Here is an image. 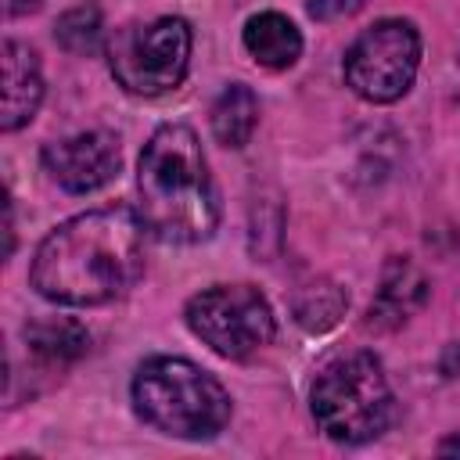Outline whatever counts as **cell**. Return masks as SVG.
Wrapping results in <instances>:
<instances>
[{
	"mask_svg": "<svg viewBox=\"0 0 460 460\" xmlns=\"http://www.w3.org/2000/svg\"><path fill=\"white\" fill-rule=\"evenodd\" d=\"M420 65V32L406 18H381L345 50L341 72L356 97L370 104L399 101Z\"/></svg>",
	"mask_w": 460,
	"mask_h": 460,
	"instance_id": "7",
	"label": "cell"
},
{
	"mask_svg": "<svg viewBox=\"0 0 460 460\" xmlns=\"http://www.w3.org/2000/svg\"><path fill=\"white\" fill-rule=\"evenodd\" d=\"M187 327L223 359H248L277 334L270 302L252 284H212L183 309Z\"/></svg>",
	"mask_w": 460,
	"mask_h": 460,
	"instance_id": "6",
	"label": "cell"
},
{
	"mask_svg": "<svg viewBox=\"0 0 460 460\" xmlns=\"http://www.w3.org/2000/svg\"><path fill=\"white\" fill-rule=\"evenodd\" d=\"M25 349L29 356L47 367V370H61L68 363H75L86 349H90V334L83 323L75 320H61V316H43L25 323Z\"/></svg>",
	"mask_w": 460,
	"mask_h": 460,
	"instance_id": "11",
	"label": "cell"
},
{
	"mask_svg": "<svg viewBox=\"0 0 460 460\" xmlns=\"http://www.w3.org/2000/svg\"><path fill=\"white\" fill-rule=\"evenodd\" d=\"M244 47L262 68H291L302 54V32L280 11H262L244 22Z\"/></svg>",
	"mask_w": 460,
	"mask_h": 460,
	"instance_id": "12",
	"label": "cell"
},
{
	"mask_svg": "<svg viewBox=\"0 0 460 460\" xmlns=\"http://www.w3.org/2000/svg\"><path fill=\"white\" fill-rule=\"evenodd\" d=\"M133 406L144 424L187 442L216 438L234 410L226 388L208 370L180 356H151L137 367Z\"/></svg>",
	"mask_w": 460,
	"mask_h": 460,
	"instance_id": "3",
	"label": "cell"
},
{
	"mask_svg": "<svg viewBox=\"0 0 460 460\" xmlns=\"http://www.w3.org/2000/svg\"><path fill=\"white\" fill-rule=\"evenodd\" d=\"M438 453H442V456H460V431L449 435L446 442H438Z\"/></svg>",
	"mask_w": 460,
	"mask_h": 460,
	"instance_id": "18",
	"label": "cell"
},
{
	"mask_svg": "<svg viewBox=\"0 0 460 460\" xmlns=\"http://www.w3.org/2000/svg\"><path fill=\"white\" fill-rule=\"evenodd\" d=\"M259 126V101L244 83H230L212 104V133L223 147H244Z\"/></svg>",
	"mask_w": 460,
	"mask_h": 460,
	"instance_id": "13",
	"label": "cell"
},
{
	"mask_svg": "<svg viewBox=\"0 0 460 460\" xmlns=\"http://www.w3.org/2000/svg\"><path fill=\"white\" fill-rule=\"evenodd\" d=\"M0 72H4V101H0V129L14 133L18 126H25L40 101H43V75H40V58L36 50H29L18 40L4 43V58H0Z\"/></svg>",
	"mask_w": 460,
	"mask_h": 460,
	"instance_id": "9",
	"label": "cell"
},
{
	"mask_svg": "<svg viewBox=\"0 0 460 460\" xmlns=\"http://www.w3.org/2000/svg\"><path fill=\"white\" fill-rule=\"evenodd\" d=\"M144 219L126 205L79 212L50 230L29 266V284L58 305H104L144 277Z\"/></svg>",
	"mask_w": 460,
	"mask_h": 460,
	"instance_id": "1",
	"label": "cell"
},
{
	"mask_svg": "<svg viewBox=\"0 0 460 460\" xmlns=\"http://www.w3.org/2000/svg\"><path fill=\"white\" fill-rule=\"evenodd\" d=\"M43 0H4V11L14 18V14H29V11H36Z\"/></svg>",
	"mask_w": 460,
	"mask_h": 460,
	"instance_id": "17",
	"label": "cell"
},
{
	"mask_svg": "<svg viewBox=\"0 0 460 460\" xmlns=\"http://www.w3.org/2000/svg\"><path fill=\"white\" fill-rule=\"evenodd\" d=\"M137 212L169 244H201L219 226V198L208 158L190 126L169 122L151 133L137 165Z\"/></svg>",
	"mask_w": 460,
	"mask_h": 460,
	"instance_id": "2",
	"label": "cell"
},
{
	"mask_svg": "<svg viewBox=\"0 0 460 460\" xmlns=\"http://www.w3.org/2000/svg\"><path fill=\"white\" fill-rule=\"evenodd\" d=\"M428 298V280L424 273L410 262V259H392L381 273V288L370 302V313H367V323L370 327H381V331H392L399 323H406Z\"/></svg>",
	"mask_w": 460,
	"mask_h": 460,
	"instance_id": "10",
	"label": "cell"
},
{
	"mask_svg": "<svg viewBox=\"0 0 460 460\" xmlns=\"http://www.w3.org/2000/svg\"><path fill=\"white\" fill-rule=\"evenodd\" d=\"M54 40H58L68 54H75V58L101 50V47H104V22H101V11H97L93 4H83V7L65 11V14L58 18V25H54Z\"/></svg>",
	"mask_w": 460,
	"mask_h": 460,
	"instance_id": "14",
	"label": "cell"
},
{
	"mask_svg": "<svg viewBox=\"0 0 460 460\" xmlns=\"http://www.w3.org/2000/svg\"><path fill=\"white\" fill-rule=\"evenodd\" d=\"M345 305H349V298L341 295L338 284L316 280V284L302 288V295L295 298V316H298V323L305 331H327V327H334L341 320Z\"/></svg>",
	"mask_w": 460,
	"mask_h": 460,
	"instance_id": "15",
	"label": "cell"
},
{
	"mask_svg": "<svg viewBox=\"0 0 460 460\" xmlns=\"http://www.w3.org/2000/svg\"><path fill=\"white\" fill-rule=\"evenodd\" d=\"M363 4H367V0H305L309 14H313L316 22H338V18H349V14H356Z\"/></svg>",
	"mask_w": 460,
	"mask_h": 460,
	"instance_id": "16",
	"label": "cell"
},
{
	"mask_svg": "<svg viewBox=\"0 0 460 460\" xmlns=\"http://www.w3.org/2000/svg\"><path fill=\"white\" fill-rule=\"evenodd\" d=\"M190 25L176 14L122 25L104 54L115 83L133 97H162L176 90L190 68Z\"/></svg>",
	"mask_w": 460,
	"mask_h": 460,
	"instance_id": "5",
	"label": "cell"
},
{
	"mask_svg": "<svg viewBox=\"0 0 460 460\" xmlns=\"http://www.w3.org/2000/svg\"><path fill=\"white\" fill-rule=\"evenodd\" d=\"M119 165H122V147H119V137L108 129L75 133L43 147L47 176L68 194L101 190L119 176Z\"/></svg>",
	"mask_w": 460,
	"mask_h": 460,
	"instance_id": "8",
	"label": "cell"
},
{
	"mask_svg": "<svg viewBox=\"0 0 460 460\" xmlns=\"http://www.w3.org/2000/svg\"><path fill=\"white\" fill-rule=\"evenodd\" d=\"M316 428L345 446L377 438L395 413V399L385 367L370 352H349L327 363L309 392Z\"/></svg>",
	"mask_w": 460,
	"mask_h": 460,
	"instance_id": "4",
	"label": "cell"
}]
</instances>
